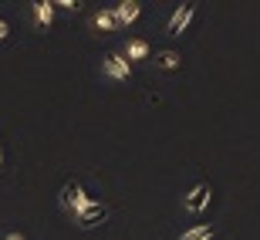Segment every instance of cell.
Wrapping results in <instances>:
<instances>
[{
	"instance_id": "7a4b0ae2",
	"label": "cell",
	"mask_w": 260,
	"mask_h": 240,
	"mask_svg": "<svg viewBox=\"0 0 260 240\" xmlns=\"http://www.w3.org/2000/svg\"><path fill=\"white\" fill-rule=\"evenodd\" d=\"M102 71H105L112 81H128L132 78V61H125V54H108L102 61Z\"/></svg>"
},
{
	"instance_id": "277c9868",
	"label": "cell",
	"mask_w": 260,
	"mask_h": 240,
	"mask_svg": "<svg viewBox=\"0 0 260 240\" xmlns=\"http://www.w3.org/2000/svg\"><path fill=\"white\" fill-rule=\"evenodd\" d=\"M193 14H196V7H193V4H183V7H176V14L169 17V24H166V31H169V34H183V31L189 27Z\"/></svg>"
},
{
	"instance_id": "5b68a950",
	"label": "cell",
	"mask_w": 260,
	"mask_h": 240,
	"mask_svg": "<svg viewBox=\"0 0 260 240\" xmlns=\"http://www.w3.org/2000/svg\"><path fill=\"white\" fill-rule=\"evenodd\" d=\"M115 20H118V27H128V24H135L139 20V14H142V7L135 4V0H122V4H115Z\"/></svg>"
},
{
	"instance_id": "3957f363",
	"label": "cell",
	"mask_w": 260,
	"mask_h": 240,
	"mask_svg": "<svg viewBox=\"0 0 260 240\" xmlns=\"http://www.w3.org/2000/svg\"><path fill=\"white\" fill-rule=\"evenodd\" d=\"M210 196H213L210 183H200V186H193V190H189V196L183 200V206H186L189 213H200V210H206V203H210Z\"/></svg>"
},
{
	"instance_id": "8fae6325",
	"label": "cell",
	"mask_w": 260,
	"mask_h": 240,
	"mask_svg": "<svg viewBox=\"0 0 260 240\" xmlns=\"http://www.w3.org/2000/svg\"><path fill=\"white\" fill-rule=\"evenodd\" d=\"M213 233H216V230H213L210 223H200V227H193V230H186L179 240H210Z\"/></svg>"
},
{
	"instance_id": "8992f818",
	"label": "cell",
	"mask_w": 260,
	"mask_h": 240,
	"mask_svg": "<svg viewBox=\"0 0 260 240\" xmlns=\"http://www.w3.org/2000/svg\"><path fill=\"white\" fill-rule=\"evenodd\" d=\"M105 220H108V206L105 203H95V206H91L88 213H81L75 223L81 227V230H88V227H98V223H105Z\"/></svg>"
},
{
	"instance_id": "30bf717a",
	"label": "cell",
	"mask_w": 260,
	"mask_h": 240,
	"mask_svg": "<svg viewBox=\"0 0 260 240\" xmlns=\"http://www.w3.org/2000/svg\"><path fill=\"white\" fill-rule=\"evenodd\" d=\"M95 27H98V31H115V27H118L115 10L108 7V10H102V14H95Z\"/></svg>"
},
{
	"instance_id": "4fadbf2b",
	"label": "cell",
	"mask_w": 260,
	"mask_h": 240,
	"mask_svg": "<svg viewBox=\"0 0 260 240\" xmlns=\"http://www.w3.org/2000/svg\"><path fill=\"white\" fill-rule=\"evenodd\" d=\"M4 240H24V233H7Z\"/></svg>"
},
{
	"instance_id": "7c38bea8",
	"label": "cell",
	"mask_w": 260,
	"mask_h": 240,
	"mask_svg": "<svg viewBox=\"0 0 260 240\" xmlns=\"http://www.w3.org/2000/svg\"><path fill=\"white\" fill-rule=\"evenodd\" d=\"M7 38H10V24L0 17V41H7Z\"/></svg>"
},
{
	"instance_id": "6da1fadb",
	"label": "cell",
	"mask_w": 260,
	"mask_h": 240,
	"mask_svg": "<svg viewBox=\"0 0 260 240\" xmlns=\"http://www.w3.org/2000/svg\"><path fill=\"white\" fill-rule=\"evenodd\" d=\"M58 203H61V210H64L71 220H78V217H81V213H88L98 200H91V196L81 190V183H64V186H61V193H58Z\"/></svg>"
},
{
	"instance_id": "ba28073f",
	"label": "cell",
	"mask_w": 260,
	"mask_h": 240,
	"mask_svg": "<svg viewBox=\"0 0 260 240\" xmlns=\"http://www.w3.org/2000/svg\"><path fill=\"white\" fill-rule=\"evenodd\" d=\"M122 54H125V61H145V58H149V41H142V38L128 41Z\"/></svg>"
},
{
	"instance_id": "52a82bcc",
	"label": "cell",
	"mask_w": 260,
	"mask_h": 240,
	"mask_svg": "<svg viewBox=\"0 0 260 240\" xmlns=\"http://www.w3.org/2000/svg\"><path fill=\"white\" fill-rule=\"evenodd\" d=\"M30 10H34L38 27H51V20H54V4L51 0H38V4H30Z\"/></svg>"
},
{
	"instance_id": "9c48e42d",
	"label": "cell",
	"mask_w": 260,
	"mask_h": 240,
	"mask_svg": "<svg viewBox=\"0 0 260 240\" xmlns=\"http://www.w3.org/2000/svg\"><path fill=\"white\" fill-rule=\"evenodd\" d=\"M179 54H176V51H155V58H152V65L159 68V71H176V68H179Z\"/></svg>"
}]
</instances>
